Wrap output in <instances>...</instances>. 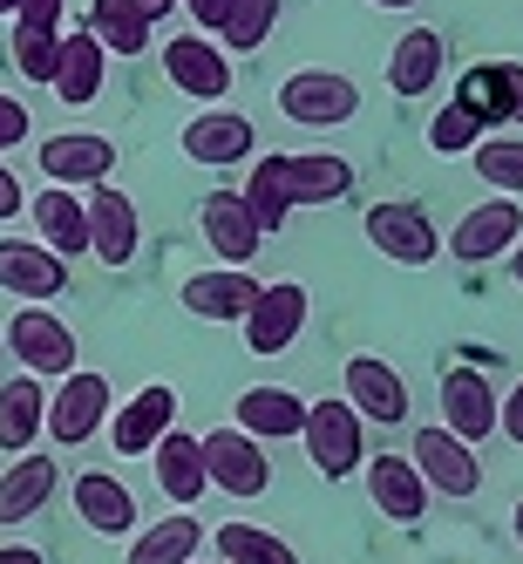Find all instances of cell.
<instances>
[{
	"label": "cell",
	"mask_w": 523,
	"mask_h": 564,
	"mask_svg": "<svg viewBox=\"0 0 523 564\" xmlns=\"http://www.w3.org/2000/svg\"><path fill=\"white\" fill-rule=\"evenodd\" d=\"M299 442H306L313 469L327 476V482H340V476H353L360 463H368V422L353 415V401H347V394H340V401H306Z\"/></svg>",
	"instance_id": "1"
},
{
	"label": "cell",
	"mask_w": 523,
	"mask_h": 564,
	"mask_svg": "<svg viewBox=\"0 0 523 564\" xmlns=\"http://www.w3.org/2000/svg\"><path fill=\"white\" fill-rule=\"evenodd\" d=\"M279 116L299 123V130H340L360 116V89L340 68H293L286 83H279Z\"/></svg>",
	"instance_id": "2"
},
{
	"label": "cell",
	"mask_w": 523,
	"mask_h": 564,
	"mask_svg": "<svg viewBox=\"0 0 523 564\" xmlns=\"http://www.w3.org/2000/svg\"><path fill=\"white\" fill-rule=\"evenodd\" d=\"M197 449H205V476H211V490L225 497H265L272 490V456H265V442L246 435V429H211V435H197Z\"/></svg>",
	"instance_id": "3"
},
{
	"label": "cell",
	"mask_w": 523,
	"mask_h": 564,
	"mask_svg": "<svg viewBox=\"0 0 523 564\" xmlns=\"http://www.w3.org/2000/svg\"><path fill=\"white\" fill-rule=\"evenodd\" d=\"M8 347H14L21 368L42 375V381H62L75 360H83V347H75V334H68V319H55L48 306H34V300L8 319Z\"/></svg>",
	"instance_id": "4"
},
{
	"label": "cell",
	"mask_w": 523,
	"mask_h": 564,
	"mask_svg": "<svg viewBox=\"0 0 523 564\" xmlns=\"http://www.w3.org/2000/svg\"><path fill=\"white\" fill-rule=\"evenodd\" d=\"M83 212H89V259H102L109 272H123L143 252V218H137V205L102 177V184H89Z\"/></svg>",
	"instance_id": "5"
},
{
	"label": "cell",
	"mask_w": 523,
	"mask_h": 564,
	"mask_svg": "<svg viewBox=\"0 0 523 564\" xmlns=\"http://www.w3.org/2000/svg\"><path fill=\"white\" fill-rule=\"evenodd\" d=\"M368 246L394 265H428L435 259V218L415 205V197H381V205H368Z\"/></svg>",
	"instance_id": "6"
},
{
	"label": "cell",
	"mask_w": 523,
	"mask_h": 564,
	"mask_svg": "<svg viewBox=\"0 0 523 564\" xmlns=\"http://www.w3.org/2000/svg\"><path fill=\"white\" fill-rule=\"evenodd\" d=\"M456 102L482 130H523V62H476L462 68Z\"/></svg>",
	"instance_id": "7"
},
{
	"label": "cell",
	"mask_w": 523,
	"mask_h": 564,
	"mask_svg": "<svg viewBox=\"0 0 523 564\" xmlns=\"http://www.w3.org/2000/svg\"><path fill=\"white\" fill-rule=\"evenodd\" d=\"M164 75L190 102H225L231 96V48L211 34H171L164 42Z\"/></svg>",
	"instance_id": "8"
},
{
	"label": "cell",
	"mask_w": 523,
	"mask_h": 564,
	"mask_svg": "<svg viewBox=\"0 0 523 564\" xmlns=\"http://www.w3.org/2000/svg\"><path fill=\"white\" fill-rule=\"evenodd\" d=\"M102 422H109V381L89 375V368H68L55 401H48V415H42V435H55L62 449H75V442H89Z\"/></svg>",
	"instance_id": "9"
},
{
	"label": "cell",
	"mask_w": 523,
	"mask_h": 564,
	"mask_svg": "<svg viewBox=\"0 0 523 564\" xmlns=\"http://www.w3.org/2000/svg\"><path fill=\"white\" fill-rule=\"evenodd\" d=\"M0 293L48 306L68 293V259L48 252L42 238H0Z\"/></svg>",
	"instance_id": "10"
},
{
	"label": "cell",
	"mask_w": 523,
	"mask_h": 564,
	"mask_svg": "<svg viewBox=\"0 0 523 564\" xmlns=\"http://www.w3.org/2000/svg\"><path fill=\"white\" fill-rule=\"evenodd\" d=\"M246 327V347L252 354H286L293 340H299V327H306V286L299 279H272V286H259V300H252V313L238 319Z\"/></svg>",
	"instance_id": "11"
},
{
	"label": "cell",
	"mask_w": 523,
	"mask_h": 564,
	"mask_svg": "<svg viewBox=\"0 0 523 564\" xmlns=\"http://www.w3.org/2000/svg\"><path fill=\"white\" fill-rule=\"evenodd\" d=\"M408 463L422 469V482H428L435 497H476V490H482V463H476V449H469L462 435H449L442 422L415 435Z\"/></svg>",
	"instance_id": "12"
},
{
	"label": "cell",
	"mask_w": 523,
	"mask_h": 564,
	"mask_svg": "<svg viewBox=\"0 0 523 564\" xmlns=\"http://www.w3.org/2000/svg\"><path fill=\"white\" fill-rule=\"evenodd\" d=\"M516 238H523V205L503 191V197H490V205H476V212L456 218L449 252H456L462 265H490V259H503V252L516 246Z\"/></svg>",
	"instance_id": "13"
},
{
	"label": "cell",
	"mask_w": 523,
	"mask_h": 564,
	"mask_svg": "<svg viewBox=\"0 0 523 564\" xmlns=\"http://www.w3.org/2000/svg\"><path fill=\"white\" fill-rule=\"evenodd\" d=\"M184 156L190 164H205V171H231V164H252V116H238V109H205V116H190L184 123Z\"/></svg>",
	"instance_id": "14"
},
{
	"label": "cell",
	"mask_w": 523,
	"mask_h": 564,
	"mask_svg": "<svg viewBox=\"0 0 523 564\" xmlns=\"http://www.w3.org/2000/svg\"><path fill=\"white\" fill-rule=\"evenodd\" d=\"M272 171H279V184H286L293 212L299 205H340V197L353 191V164L347 156H327V150H272Z\"/></svg>",
	"instance_id": "15"
},
{
	"label": "cell",
	"mask_w": 523,
	"mask_h": 564,
	"mask_svg": "<svg viewBox=\"0 0 523 564\" xmlns=\"http://www.w3.org/2000/svg\"><path fill=\"white\" fill-rule=\"evenodd\" d=\"M42 177L48 184H68V191H89V184H102L109 171H116V143L109 137H96V130H62V137H48L42 150Z\"/></svg>",
	"instance_id": "16"
},
{
	"label": "cell",
	"mask_w": 523,
	"mask_h": 564,
	"mask_svg": "<svg viewBox=\"0 0 523 564\" xmlns=\"http://www.w3.org/2000/svg\"><path fill=\"white\" fill-rule=\"evenodd\" d=\"M177 300H184V313L231 327V319H246V313H252V300H259V279H252L246 265H211V272H190L184 286H177Z\"/></svg>",
	"instance_id": "17"
},
{
	"label": "cell",
	"mask_w": 523,
	"mask_h": 564,
	"mask_svg": "<svg viewBox=\"0 0 523 564\" xmlns=\"http://www.w3.org/2000/svg\"><path fill=\"white\" fill-rule=\"evenodd\" d=\"M497 388L482 368H449L442 375V429L462 435V442H482V435H497Z\"/></svg>",
	"instance_id": "18"
},
{
	"label": "cell",
	"mask_w": 523,
	"mask_h": 564,
	"mask_svg": "<svg viewBox=\"0 0 523 564\" xmlns=\"http://www.w3.org/2000/svg\"><path fill=\"white\" fill-rule=\"evenodd\" d=\"M347 401H353L360 422H381V429L408 422V381H401L381 354H353L347 360Z\"/></svg>",
	"instance_id": "19"
},
{
	"label": "cell",
	"mask_w": 523,
	"mask_h": 564,
	"mask_svg": "<svg viewBox=\"0 0 523 564\" xmlns=\"http://www.w3.org/2000/svg\"><path fill=\"white\" fill-rule=\"evenodd\" d=\"M360 476H368V497H374V510L388 517V523H422L428 517V482H422V469L408 463V456H374V463H360Z\"/></svg>",
	"instance_id": "20"
},
{
	"label": "cell",
	"mask_w": 523,
	"mask_h": 564,
	"mask_svg": "<svg viewBox=\"0 0 523 564\" xmlns=\"http://www.w3.org/2000/svg\"><path fill=\"white\" fill-rule=\"evenodd\" d=\"M177 422V388H137L123 409L109 415V442H116V456H150L156 449V435H164Z\"/></svg>",
	"instance_id": "21"
},
{
	"label": "cell",
	"mask_w": 523,
	"mask_h": 564,
	"mask_svg": "<svg viewBox=\"0 0 523 564\" xmlns=\"http://www.w3.org/2000/svg\"><path fill=\"white\" fill-rule=\"evenodd\" d=\"M68 503H75V517H83L96 538H130L137 531V497L109 469H83L68 482Z\"/></svg>",
	"instance_id": "22"
},
{
	"label": "cell",
	"mask_w": 523,
	"mask_h": 564,
	"mask_svg": "<svg viewBox=\"0 0 523 564\" xmlns=\"http://www.w3.org/2000/svg\"><path fill=\"white\" fill-rule=\"evenodd\" d=\"M197 225H205V246H211L225 265H252V259H259V246H265V231H259V218L246 212V197H238V191L205 197Z\"/></svg>",
	"instance_id": "23"
},
{
	"label": "cell",
	"mask_w": 523,
	"mask_h": 564,
	"mask_svg": "<svg viewBox=\"0 0 523 564\" xmlns=\"http://www.w3.org/2000/svg\"><path fill=\"white\" fill-rule=\"evenodd\" d=\"M150 463H156V490H164L177 510H190L197 497L211 490V476H205V449H197V435H184L177 422H171L164 435H156Z\"/></svg>",
	"instance_id": "24"
},
{
	"label": "cell",
	"mask_w": 523,
	"mask_h": 564,
	"mask_svg": "<svg viewBox=\"0 0 523 564\" xmlns=\"http://www.w3.org/2000/svg\"><path fill=\"white\" fill-rule=\"evenodd\" d=\"M442 68H449V42H442L435 28H408L388 55V89L394 96H428L442 83Z\"/></svg>",
	"instance_id": "25"
},
{
	"label": "cell",
	"mask_w": 523,
	"mask_h": 564,
	"mask_svg": "<svg viewBox=\"0 0 523 564\" xmlns=\"http://www.w3.org/2000/svg\"><path fill=\"white\" fill-rule=\"evenodd\" d=\"M42 415H48V381L14 375L0 388V456H28L42 442Z\"/></svg>",
	"instance_id": "26"
},
{
	"label": "cell",
	"mask_w": 523,
	"mask_h": 564,
	"mask_svg": "<svg viewBox=\"0 0 523 564\" xmlns=\"http://www.w3.org/2000/svg\"><path fill=\"white\" fill-rule=\"evenodd\" d=\"M48 497H55V456L28 449V456H14L8 469H0V523H28V517H42Z\"/></svg>",
	"instance_id": "27"
},
{
	"label": "cell",
	"mask_w": 523,
	"mask_h": 564,
	"mask_svg": "<svg viewBox=\"0 0 523 564\" xmlns=\"http://www.w3.org/2000/svg\"><path fill=\"white\" fill-rule=\"evenodd\" d=\"M102 68H109V48L96 42L89 28H75V34H62V62H55V83H48V89H55L62 102L83 109V102L102 96Z\"/></svg>",
	"instance_id": "28"
},
{
	"label": "cell",
	"mask_w": 523,
	"mask_h": 564,
	"mask_svg": "<svg viewBox=\"0 0 523 564\" xmlns=\"http://www.w3.org/2000/svg\"><path fill=\"white\" fill-rule=\"evenodd\" d=\"M231 422L246 429V435H259V442H286L306 422V401L293 388H246V394L231 401Z\"/></svg>",
	"instance_id": "29"
},
{
	"label": "cell",
	"mask_w": 523,
	"mask_h": 564,
	"mask_svg": "<svg viewBox=\"0 0 523 564\" xmlns=\"http://www.w3.org/2000/svg\"><path fill=\"white\" fill-rule=\"evenodd\" d=\"M34 225H42V246L75 259V252H89V212H83V197H75L68 184H48V197H34Z\"/></svg>",
	"instance_id": "30"
},
{
	"label": "cell",
	"mask_w": 523,
	"mask_h": 564,
	"mask_svg": "<svg viewBox=\"0 0 523 564\" xmlns=\"http://www.w3.org/2000/svg\"><path fill=\"white\" fill-rule=\"evenodd\" d=\"M197 551H205V523H197L190 510H177L164 523H150V531H137L123 564H190Z\"/></svg>",
	"instance_id": "31"
},
{
	"label": "cell",
	"mask_w": 523,
	"mask_h": 564,
	"mask_svg": "<svg viewBox=\"0 0 523 564\" xmlns=\"http://www.w3.org/2000/svg\"><path fill=\"white\" fill-rule=\"evenodd\" d=\"M83 28L96 34L109 55H143L150 34H156V21L137 8V0H89V21Z\"/></svg>",
	"instance_id": "32"
},
{
	"label": "cell",
	"mask_w": 523,
	"mask_h": 564,
	"mask_svg": "<svg viewBox=\"0 0 523 564\" xmlns=\"http://www.w3.org/2000/svg\"><path fill=\"white\" fill-rule=\"evenodd\" d=\"M218 557L225 564H299L286 538H272L265 523H218Z\"/></svg>",
	"instance_id": "33"
},
{
	"label": "cell",
	"mask_w": 523,
	"mask_h": 564,
	"mask_svg": "<svg viewBox=\"0 0 523 564\" xmlns=\"http://www.w3.org/2000/svg\"><path fill=\"white\" fill-rule=\"evenodd\" d=\"M469 164H476V177L490 184V191H510V197H523V137H510V130H490L476 150H469Z\"/></svg>",
	"instance_id": "34"
},
{
	"label": "cell",
	"mask_w": 523,
	"mask_h": 564,
	"mask_svg": "<svg viewBox=\"0 0 523 564\" xmlns=\"http://www.w3.org/2000/svg\"><path fill=\"white\" fill-rule=\"evenodd\" d=\"M279 8H286V0H231V8H225V28H218V42H225L231 55L265 48V34L279 28Z\"/></svg>",
	"instance_id": "35"
},
{
	"label": "cell",
	"mask_w": 523,
	"mask_h": 564,
	"mask_svg": "<svg viewBox=\"0 0 523 564\" xmlns=\"http://www.w3.org/2000/svg\"><path fill=\"white\" fill-rule=\"evenodd\" d=\"M246 212L259 218V231H286V218H293V197H286V184H279V171H272V156H252V177H246Z\"/></svg>",
	"instance_id": "36"
},
{
	"label": "cell",
	"mask_w": 523,
	"mask_h": 564,
	"mask_svg": "<svg viewBox=\"0 0 523 564\" xmlns=\"http://www.w3.org/2000/svg\"><path fill=\"white\" fill-rule=\"evenodd\" d=\"M55 62H62V28H14V68L21 83H55Z\"/></svg>",
	"instance_id": "37"
},
{
	"label": "cell",
	"mask_w": 523,
	"mask_h": 564,
	"mask_svg": "<svg viewBox=\"0 0 523 564\" xmlns=\"http://www.w3.org/2000/svg\"><path fill=\"white\" fill-rule=\"evenodd\" d=\"M482 137H490V130H482V123H476V116H469L456 96L442 102V109H435V123H428V150H435V156H469Z\"/></svg>",
	"instance_id": "38"
},
{
	"label": "cell",
	"mask_w": 523,
	"mask_h": 564,
	"mask_svg": "<svg viewBox=\"0 0 523 564\" xmlns=\"http://www.w3.org/2000/svg\"><path fill=\"white\" fill-rule=\"evenodd\" d=\"M28 130H34V116H28V102H21V96H8V89H0V156H8L14 143H28Z\"/></svg>",
	"instance_id": "39"
},
{
	"label": "cell",
	"mask_w": 523,
	"mask_h": 564,
	"mask_svg": "<svg viewBox=\"0 0 523 564\" xmlns=\"http://www.w3.org/2000/svg\"><path fill=\"white\" fill-rule=\"evenodd\" d=\"M68 0H14V28H62Z\"/></svg>",
	"instance_id": "40"
},
{
	"label": "cell",
	"mask_w": 523,
	"mask_h": 564,
	"mask_svg": "<svg viewBox=\"0 0 523 564\" xmlns=\"http://www.w3.org/2000/svg\"><path fill=\"white\" fill-rule=\"evenodd\" d=\"M497 435H510V442H523V381L497 401Z\"/></svg>",
	"instance_id": "41"
},
{
	"label": "cell",
	"mask_w": 523,
	"mask_h": 564,
	"mask_svg": "<svg viewBox=\"0 0 523 564\" xmlns=\"http://www.w3.org/2000/svg\"><path fill=\"white\" fill-rule=\"evenodd\" d=\"M177 8L197 21V34H218V28H225V8H231V0H177Z\"/></svg>",
	"instance_id": "42"
},
{
	"label": "cell",
	"mask_w": 523,
	"mask_h": 564,
	"mask_svg": "<svg viewBox=\"0 0 523 564\" xmlns=\"http://www.w3.org/2000/svg\"><path fill=\"white\" fill-rule=\"evenodd\" d=\"M21 212H28V191H21V177H14L8 164H0V225L21 218Z\"/></svg>",
	"instance_id": "43"
},
{
	"label": "cell",
	"mask_w": 523,
	"mask_h": 564,
	"mask_svg": "<svg viewBox=\"0 0 523 564\" xmlns=\"http://www.w3.org/2000/svg\"><path fill=\"white\" fill-rule=\"evenodd\" d=\"M0 564H48L34 544H0Z\"/></svg>",
	"instance_id": "44"
},
{
	"label": "cell",
	"mask_w": 523,
	"mask_h": 564,
	"mask_svg": "<svg viewBox=\"0 0 523 564\" xmlns=\"http://www.w3.org/2000/svg\"><path fill=\"white\" fill-rule=\"evenodd\" d=\"M137 8H143L150 21H171V8H177V0H137Z\"/></svg>",
	"instance_id": "45"
},
{
	"label": "cell",
	"mask_w": 523,
	"mask_h": 564,
	"mask_svg": "<svg viewBox=\"0 0 523 564\" xmlns=\"http://www.w3.org/2000/svg\"><path fill=\"white\" fill-rule=\"evenodd\" d=\"M368 8H394V14H408V8H422V0H368Z\"/></svg>",
	"instance_id": "46"
},
{
	"label": "cell",
	"mask_w": 523,
	"mask_h": 564,
	"mask_svg": "<svg viewBox=\"0 0 523 564\" xmlns=\"http://www.w3.org/2000/svg\"><path fill=\"white\" fill-rule=\"evenodd\" d=\"M510 272H516V286H523V238L510 246Z\"/></svg>",
	"instance_id": "47"
},
{
	"label": "cell",
	"mask_w": 523,
	"mask_h": 564,
	"mask_svg": "<svg viewBox=\"0 0 523 564\" xmlns=\"http://www.w3.org/2000/svg\"><path fill=\"white\" fill-rule=\"evenodd\" d=\"M510 523H516V544H523V503H516V510H510Z\"/></svg>",
	"instance_id": "48"
},
{
	"label": "cell",
	"mask_w": 523,
	"mask_h": 564,
	"mask_svg": "<svg viewBox=\"0 0 523 564\" xmlns=\"http://www.w3.org/2000/svg\"><path fill=\"white\" fill-rule=\"evenodd\" d=\"M0 21H14V0H0Z\"/></svg>",
	"instance_id": "49"
},
{
	"label": "cell",
	"mask_w": 523,
	"mask_h": 564,
	"mask_svg": "<svg viewBox=\"0 0 523 564\" xmlns=\"http://www.w3.org/2000/svg\"><path fill=\"white\" fill-rule=\"evenodd\" d=\"M218 564H225V557H218Z\"/></svg>",
	"instance_id": "50"
}]
</instances>
